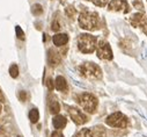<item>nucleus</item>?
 <instances>
[{"label":"nucleus","mask_w":147,"mask_h":137,"mask_svg":"<svg viewBox=\"0 0 147 137\" xmlns=\"http://www.w3.org/2000/svg\"><path fill=\"white\" fill-rule=\"evenodd\" d=\"M96 42H97L96 37L90 35V34H81L78 39L79 50L84 54H90L96 49L97 47Z\"/></svg>","instance_id":"f257e3e1"},{"label":"nucleus","mask_w":147,"mask_h":137,"mask_svg":"<svg viewBox=\"0 0 147 137\" xmlns=\"http://www.w3.org/2000/svg\"><path fill=\"white\" fill-rule=\"evenodd\" d=\"M97 23H98V16L96 13L85 12V13H81L79 16V24L82 29L94 30L97 27Z\"/></svg>","instance_id":"f03ea898"},{"label":"nucleus","mask_w":147,"mask_h":137,"mask_svg":"<svg viewBox=\"0 0 147 137\" xmlns=\"http://www.w3.org/2000/svg\"><path fill=\"white\" fill-rule=\"evenodd\" d=\"M80 73L88 79H100L102 77V71L98 65L94 63H85L79 66Z\"/></svg>","instance_id":"7ed1b4c3"},{"label":"nucleus","mask_w":147,"mask_h":137,"mask_svg":"<svg viewBox=\"0 0 147 137\" xmlns=\"http://www.w3.org/2000/svg\"><path fill=\"white\" fill-rule=\"evenodd\" d=\"M79 102H80L81 107H82L86 112H88V113H90V114H93V113L96 111V107H97V99H96L93 94L84 93V94L80 96Z\"/></svg>","instance_id":"20e7f679"},{"label":"nucleus","mask_w":147,"mask_h":137,"mask_svg":"<svg viewBox=\"0 0 147 137\" xmlns=\"http://www.w3.org/2000/svg\"><path fill=\"white\" fill-rule=\"evenodd\" d=\"M107 123L110 127H116V128H125L127 125V119L122 113L117 112L107 117Z\"/></svg>","instance_id":"39448f33"},{"label":"nucleus","mask_w":147,"mask_h":137,"mask_svg":"<svg viewBox=\"0 0 147 137\" xmlns=\"http://www.w3.org/2000/svg\"><path fill=\"white\" fill-rule=\"evenodd\" d=\"M96 52H97V57L100 59H105V60H110L113 59V51H111V48L110 45L104 42V41H101L97 47H96Z\"/></svg>","instance_id":"423d86ee"},{"label":"nucleus","mask_w":147,"mask_h":137,"mask_svg":"<svg viewBox=\"0 0 147 137\" xmlns=\"http://www.w3.org/2000/svg\"><path fill=\"white\" fill-rule=\"evenodd\" d=\"M130 22L133 27H139L146 35H147V19L144 14L141 13H137V14H133L130 19Z\"/></svg>","instance_id":"0eeeda50"},{"label":"nucleus","mask_w":147,"mask_h":137,"mask_svg":"<svg viewBox=\"0 0 147 137\" xmlns=\"http://www.w3.org/2000/svg\"><path fill=\"white\" fill-rule=\"evenodd\" d=\"M68 113H69L71 119L74 121V123H77V124H84V123H86L88 121L87 116L84 113H81L79 109L74 108V107H69L68 108Z\"/></svg>","instance_id":"6e6552de"},{"label":"nucleus","mask_w":147,"mask_h":137,"mask_svg":"<svg viewBox=\"0 0 147 137\" xmlns=\"http://www.w3.org/2000/svg\"><path fill=\"white\" fill-rule=\"evenodd\" d=\"M109 9L115 12H124V13H127L130 11L129 5L125 0H113V1H110Z\"/></svg>","instance_id":"1a4fd4ad"},{"label":"nucleus","mask_w":147,"mask_h":137,"mask_svg":"<svg viewBox=\"0 0 147 137\" xmlns=\"http://www.w3.org/2000/svg\"><path fill=\"white\" fill-rule=\"evenodd\" d=\"M52 41H53V44H56L57 47H63L67 43L68 41V36L66 34H57L52 37Z\"/></svg>","instance_id":"9d476101"},{"label":"nucleus","mask_w":147,"mask_h":137,"mask_svg":"<svg viewBox=\"0 0 147 137\" xmlns=\"http://www.w3.org/2000/svg\"><path fill=\"white\" fill-rule=\"evenodd\" d=\"M55 86H56V88H57L58 91H60V92H66V90H67V83H66L65 78L61 77V76H58V77L56 78Z\"/></svg>","instance_id":"9b49d317"},{"label":"nucleus","mask_w":147,"mask_h":137,"mask_svg":"<svg viewBox=\"0 0 147 137\" xmlns=\"http://www.w3.org/2000/svg\"><path fill=\"white\" fill-rule=\"evenodd\" d=\"M66 122H67L66 119H65L64 116H61V115H57V116H55L53 120H52V123H53L55 128H57V129H63V128H65Z\"/></svg>","instance_id":"f8f14e48"},{"label":"nucleus","mask_w":147,"mask_h":137,"mask_svg":"<svg viewBox=\"0 0 147 137\" xmlns=\"http://www.w3.org/2000/svg\"><path fill=\"white\" fill-rule=\"evenodd\" d=\"M49 63L52 66H56V65H58L60 63V56L58 55V52H56L53 50H50V54H49Z\"/></svg>","instance_id":"ddd939ff"},{"label":"nucleus","mask_w":147,"mask_h":137,"mask_svg":"<svg viewBox=\"0 0 147 137\" xmlns=\"http://www.w3.org/2000/svg\"><path fill=\"white\" fill-rule=\"evenodd\" d=\"M74 137H97L90 129H87V128H85V129H81Z\"/></svg>","instance_id":"4468645a"},{"label":"nucleus","mask_w":147,"mask_h":137,"mask_svg":"<svg viewBox=\"0 0 147 137\" xmlns=\"http://www.w3.org/2000/svg\"><path fill=\"white\" fill-rule=\"evenodd\" d=\"M29 119H30V121H31L32 123H36V122H37L38 119H40V113H38V111L36 109V108L31 109L30 113H29Z\"/></svg>","instance_id":"2eb2a0df"},{"label":"nucleus","mask_w":147,"mask_h":137,"mask_svg":"<svg viewBox=\"0 0 147 137\" xmlns=\"http://www.w3.org/2000/svg\"><path fill=\"white\" fill-rule=\"evenodd\" d=\"M60 111V105H59V102L58 101H51V104H50V112L51 114L56 115L58 114Z\"/></svg>","instance_id":"dca6fc26"},{"label":"nucleus","mask_w":147,"mask_h":137,"mask_svg":"<svg viewBox=\"0 0 147 137\" xmlns=\"http://www.w3.org/2000/svg\"><path fill=\"white\" fill-rule=\"evenodd\" d=\"M9 75H11L12 78H16L19 76V67H18V65H15V64L11 65V67H9Z\"/></svg>","instance_id":"f3484780"},{"label":"nucleus","mask_w":147,"mask_h":137,"mask_svg":"<svg viewBox=\"0 0 147 137\" xmlns=\"http://www.w3.org/2000/svg\"><path fill=\"white\" fill-rule=\"evenodd\" d=\"M31 13H32L34 15H40V14H42V13H43V8H42V6L38 5V4L34 5V6L31 7Z\"/></svg>","instance_id":"a211bd4d"},{"label":"nucleus","mask_w":147,"mask_h":137,"mask_svg":"<svg viewBox=\"0 0 147 137\" xmlns=\"http://www.w3.org/2000/svg\"><path fill=\"white\" fill-rule=\"evenodd\" d=\"M65 13H66V15H67L68 18L73 19V18L76 16V14H77V11L74 9V7L69 6V7H66V9H65Z\"/></svg>","instance_id":"6ab92c4d"},{"label":"nucleus","mask_w":147,"mask_h":137,"mask_svg":"<svg viewBox=\"0 0 147 137\" xmlns=\"http://www.w3.org/2000/svg\"><path fill=\"white\" fill-rule=\"evenodd\" d=\"M15 31H16V36H18L19 40H24V33H23V30L19 26L15 28Z\"/></svg>","instance_id":"aec40b11"},{"label":"nucleus","mask_w":147,"mask_h":137,"mask_svg":"<svg viewBox=\"0 0 147 137\" xmlns=\"http://www.w3.org/2000/svg\"><path fill=\"white\" fill-rule=\"evenodd\" d=\"M92 3L93 4H95L96 6H104V5H107V3H108V0H92Z\"/></svg>","instance_id":"412c9836"},{"label":"nucleus","mask_w":147,"mask_h":137,"mask_svg":"<svg viewBox=\"0 0 147 137\" xmlns=\"http://www.w3.org/2000/svg\"><path fill=\"white\" fill-rule=\"evenodd\" d=\"M52 30L53 31H58L59 29H60V23H59V21L58 20H55L53 22H52Z\"/></svg>","instance_id":"4be33fe9"},{"label":"nucleus","mask_w":147,"mask_h":137,"mask_svg":"<svg viewBox=\"0 0 147 137\" xmlns=\"http://www.w3.org/2000/svg\"><path fill=\"white\" fill-rule=\"evenodd\" d=\"M47 86H48V88H49V91H52V90H53V87H55V85H53V80H52L51 78H49V79H48V83H47Z\"/></svg>","instance_id":"5701e85b"},{"label":"nucleus","mask_w":147,"mask_h":137,"mask_svg":"<svg viewBox=\"0 0 147 137\" xmlns=\"http://www.w3.org/2000/svg\"><path fill=\"white\" fill-rule=\"evenodd\" d=\"M26 99H27V93L24 91H21V93H20V100L21 101H26Z\"/></svg>","instance_id":"b1692460"},{"label":"nucleus","mask_w":147,"mask_h":137,"mask_svg":"<svg viewBox=\"0 0 147 137\" xmlns=\"http://www.w3.org/2000/svg\"><path fill=\"white\" fill-rule=\"evenodd\" d=\"M51 137H64V135L61 132H59V131H55V132H52Z\"/></svg>","instance_id":"393cba45"},{"label":"nucleus","mask_w":147,"mask_h":137,"mask_svg":"<svg viewBox=\"0 0 147 137\" xmlns=\"http://www.w3.org/2000/svg\"><path fill=\"white\" fill-rule=\"evenodd\" d=\"M134 6H136V8H139V9H142V5H141L140 3H137V1H134Z\"/></svg>","instance_id":"a878e982"},{"label":"nucleus","mask_w":147,"mask_h":137,"mask_svg":"<svg viewBox=\"0 0 147 137\" xmlns=\"http://www.w3.org/2000/svg\"><path fill=\"white\" fill-rule=\"evenodd\" d=\"M5 101V98H4V95H3V92L0 91V102H4Z\"/></svg>","instance_id":"bb28decb"},{"label":"nucleus","mask_w":147,"mask_h":137,"mask_svg":"<svg viewBox=\"0 0 147 137\" xmlns=\"http://www.w3.org/2000/svg\"><path fill=\"white\" fill-rule=\"evenodd\" d=\"M0 112H1V108H0Z\"/></svg>","instance_id":"cd10ccee"},{"label":"nucleus","mask_w":147,"mask_h":137,"mask_svg":"<svg viewBox=\"0 0 147 137\" xmlns=\"http://www.w3.org/2000/svg\"><path fill=\"white\" fill-rule=\"evenodd\" d=\"M18 137H20V136H18Z\"/></svg>","instance_id":"c85d7f7f"}]
</instances>
